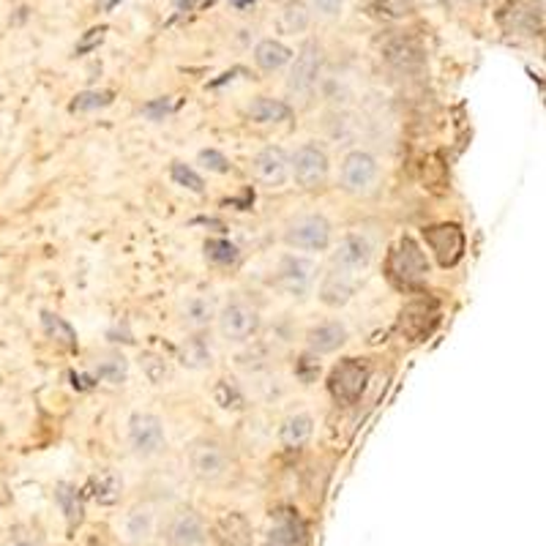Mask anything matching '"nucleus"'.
<instances>
[{
  "mask_svg": "<svg viewBox=\"0 0 546 546\" xmlns=\"http://www.w3.org/2000/svg\"><path fill=\"white\" fill-rule=\"evenodd\" d=\"M290 60H293L290 47L282 44V41H277V39H262V41L254 47V63H257V68H262V71H279V68H285Z\"/></svg>",
  "mask_w": 546,
  "mask_h": 546,
  "instance_id": "nucleus-22",
  "label": "nucleus"
},
{
  "mask_svg": "<svg viewBox=\"0 0 546 546\" xmlns=\"http://www.w3.org/2000/svg\"><path fill=\"white\" fill-rule=\"evenodd\" d=\"M205 259L214 265H235L241 259V251L230 241H208L205 243Z\"/></svg>",
  "mask_w": 546,
  "mask_h": 546,
  "instance_id": "nucleus-31",
  "label": "nucleus"
},
{
  "mask_svg": "<svg viewBox=\"0 0 546 546\" xmlns=\"http://www.w3.org/2000/svg\"><path fill=\"white\" fill-rule=\"evenodd\" d=\"M105 33H107V28H94V31H87V36L77 44V52H87L90 47H96V44L105 39Z\"/></svg>",
  "mask_w": 546,
  "mask_h": 546,
  "instance_id": "nucleus-42",
  "label": "nucleus"
},
{
  "mask_svg": "<svg viewBox=\"0 0 546 546\" xmlns=\"http://www.w3.org/2000/svg\"><path fill=\"white\" fill-rule=\"evenodd\" d=\"M372 254H375V249L367 235L350 232L331 251V265L341 273H350V277H360V273L372 265Z\"/></svg>",
  "mask_w": 546,
  "mask_h": 546,
  "instance_id": "nucleus-10",
  "label": "nucleus"
},
{
  "mask_svg": "<svg viewBox=\"0 0 546 546\" xmlns=\"http://www.w3.org/2000/svg\"><path fill=\"white\" fill-rule=\"evenodd\" d=\"M55 500H58V505L63 508V514H66V519H68L71 524H77V522L82 519V503H79V495H77L68 484H60V487L55 489Z\"/></svg>",
  "mask_w": 546,
  "mask_h": 546,
  "instance_id": "nucleus-36",
  "label": "nucleus"
},
{
  "mask_svg": "<svg viewBox=\"0 0 546 546\" xmlns=\"http://www.w3.org/2000/svg\"><path fill=\"white\" fill-rule=\"evenodd\" d=\"M208 524L195 511H177L167 524V543L169 546H205Z\"/></svg>",
  "mask_w": 546,
  "mask_h": 546,
  "instance_id": "nucleus-15",
  "label": "nucleus"
},
{
  "mask_svg": "<svg viewBox=\"0 0 546 546\" xmlns=\"http://www.w3.org/2000/svg\"><path fill=\"white\" fill-rule=\"evenodd\" d=\"M216 535L224 546H246L251 541V530H249V522L241 516V514H230L219 522L216 527Z\"/></svg>",
  "mask_w": 546,
  "mask_h": 546,
  "instance_id": "nucleus-26",
  "label": "nucleus"
},
{
  "mask_svg": "<svg viewBox=\"0 0 546 546\" xmlns=\"http://www.w3.org/2000/svg\"><path fill=\"white\" fill-rule=\"evenodd\" d=\"M216 325L224 341L230 344H243L249 341L257 328H259V312L249 304V301H230L224 304V309L216 312Z\"/></svg>",
  "mask_w": 546,
  "mask_h": 546,
  "instance_id": "nucleus-8",
  "label": "nucleus"
},
{
  "mask_svg": "<svg viewBox=\"0 0 546 546\" xmlns=\"http://www.w3.org/2000/svg\"><path fill=\"white\" fill-rule=\"evenodd\" d=\"M268 546H309V527L290 511L277 514V522L268 532Z\"/></svg>",
  "mask_w": 546,
  "mask_h": 546,
  "instance_id": "nucleus-18",
  "label": "nucleus"
},
{
  "mask_svg": "<svg viewBox=\"0 0 546 546\" xmlns=\"http://www.w3.org/2000/svg\"><path fill=\"white\" fill-rule=\"evenodd\" d=\"M505 33L538 36L543 31V0H508L500 12Z\"/></svg>",
  "mask_w": 546,
  "mask_h": 546,
  "instance_id": "nucleus-11",
  "label": "nucleus"
},
{
  "mask_svg": "<svg viewBox=\"0 0 546 546\" xmlns=\"http://www.w3.org/2000/svg\"><path fill=\"white\" fill-rule=\"evenodd\" d=\"M113 105V94L110 90H82L79 96H74L71 102V113H94V110H102V107H110Z\"/></svg>",
  "mask_w": 546,
  "mask_h": 546,
  "instance_id": "nucleus-30",
  "label": "nucleus"
},
{
  "mask_svg": "<svg viewBox=\"0 0 546 546\" xmlns=\"http://www.w3.org/2000/svg\"><path fill=\"white\" fill-rule=\"evenodd\" d=\"M175 113V102L172 99H153V102H148L145 107H142V115L148 118V121H164V118H169Z\"/></svg>",
  "mask_w": 546,
  "mask_h": 546,
  "instance_id": "nucleus-37",
  "label": "nucleus"
},
{
  "mask_svg": "<svg viewBox=\"0 0 546 546\" xmlns=\"http://www.w3.org/2000/svg\"><path fill=\"white\" fill-rule=\"evenodd\" d=\"M339 184L347 195H355V197H367L378 189L380 184V161L375 153L363 150V148H355L350 150L344 159H341V167H339Z\"/></svg>",
  "mask_w": 546,
  "mask_h": 546,
  "instance_id": "nucleus-1",
  "label": "nucleus"
},
{
  "mask_svg": "<svg viewBox=\"0 0 546 546\" xmlns=\"http://www.w3.org/2000/svg\"><path fill=\"white\" fill-rule=\"evenodd\" d=\"M216 298L214 296H192L184 309H180V317H184V325L192 328V331H205L211 323H216Z\"/></svg>",
  "mask_w": 546,
  "mask_h": 546,
  "instance_id": "nucleus-21",
  "label": "nucleus"
},
{
  "mask_svg": "<svg viewBox=\"0 0 546 546\" xmlns=\"http://www.w3.org/2000/svg\"><path fill=\"white\" fill-rule=\"evenodd\" d=\"M216 399H219V405L227 407V410H230V407H241V402H243L241 394H238V388H235L232 383H227V380L219 383V388H216Z\"/></svg>",
  "mask_w": 546,
  "mask_h": 546,
  "instance_id": "nucleus-39",
  "label": "nucleus"
},
{
  "mask_svg": "<svg viewBox=\"0 0 546 546\" xmlns=\"http://www.w3.org/2000/svg\"><path fill=\"white\" fill-rule=\"evenodd\" d=\"M189 468H192V473H195L200 481L214 484V481H219V478L227 476L230 460H227V453H224L222 445L208 442V440H200V442H195L192 450H189Z\"/></svg>",
  "mask_w": 546,
  "mask_h": 546,
  "instance_id": "nucleus-12",
  "label": "nucleus"
},
{
  "mask_svg": "<svg viewBox=\"0 0 546 546\" xmlns=\"http://www.w3.org/2000/svg\"><path fill=\"white\" fill-rule=\"evenodd\" d=\"M195 4H197V0H177V9H184V6H187V9H192Z\"/></svg>",
  "mask_w": 546,
  "mask_h": 546,
  "instance_id": "nucleus-44",
  "label": "nucleus"
},
{
  "mask_svg": "<svg viewBox=\"0 0 546 546\" xmlns=\"http://www.w3.org/2000/svg\"><path fill=\"white\" fill-rule=\"evenodd\" d=\"M285 243L296 251H325L331 246V222L320 214H304L285 227Z\"/></svg>",
  "mask_w": 546,
  "mask_h": 546,
  "instance_id": "nucleus-7",
  "label": "nucleus"
},
{
  "mask_svg": "<svg viewBox=\"0 0 546 546\" xmlns=\"http://www.w3.org/2000/svg\"><path fill=\"white\" fill-rule=\"evenodd\" d=\"M169 177L175 180L177 187H184L187 192H195V195H203V192H205L203 175H200L197 169H192L189 164H184V161H175V164L169 167Z\"/></svg>",
  "mask_w": 546,
  "mask_h": 546,
  "instance_id": "nucleus-29",
  "label": "nucleus"
},
{
  "mask_svg": "<svg viewBox=\"0 0 546 546\" xmlns=\"http://www.w3.org/2000/svg\"><path fill=\"white\" fill-rule=\"evenodd\" d=\"M367 6H369V12L378 14V17L399 20V17L410 14L413 0H367Z\"/></svg>",
  "mask_w": 546,
  "mask_h": 546,
  "instance_id": "nucleus-34",
  "label": "nucleus"
},
{
  "mask_svg": "<svg viewBox=\"0 0 546 546\" xmlns=\"http://www.w3.org/2000/svg\"><path fill=\"white\" fill-rule=\"evenodd\" d=\"M126 437H129V448L134 457L140 460H153L164 450L167 445V429L164 421L153 413H132L129 423H126Z\"/></svg>",
  "mask_w": 546,
  "mask_h": 546,
  "instance_id": "nucleus-3",
  "label": "nucleus"
},
{
  "mask_svg": "<svg viewBox=\"0 0 546 546\" xmlns=\"http://www.w3.org/2000/svg\"><path fill=\"white\" fill-rule=\"evenodd\" d=\"M290 105H285L282 99H270V96H257L249 105V118L254 123H282L290 118Z\"/></svg>",
  "mask_w": 546,
  "mask_h": 546,
  "instance_id": "nucleus-25",
  "label": "nucleus"
},
{
  "mask_svg": "<svg viewBox=\"0 0 546 546\" xmlns=\"http://www.w3.org/2000/svg\"><path fill=\"white\" fill-rule=\"evenodd\" d=\"M352 290H355V277H350V273H341V270L333 268L331 273H325V277H323L317 296H320V301L325 306L336 309V306H344L350 301Z\"/></svg>",
  "mask_w": 546,
  "mask_h": 546,
  "instance_id": "nucleus-20",
  "label": "nucleus"
},
{
  "mask_svg": "<svg viewBox=\"0 0 546 546\" xmlns=\"http://www.w3.org/2000/svg\"><path fill=\"white\" fill-rule=\"evenodd\" d=\"M312 4L323 17H336L344 6V0H312Z\"/></svg>",
  "mask_w": 546,
  "mask_h": 546,
  "instance_id": "nucleus-41",
  "label": "nucleus"
},
{
  "mask_svg": "<svg viewBox=\"0 0 546 546\" xmlns=\"http://www.w3.org/2000/svg\"><path fill=\"white\" fill-rule=\"evenodd\" d=\"M156 535V508L150 503L134 505L123 519V541L129 546H145Z\"/></svg>",
  "mask_w": 546,
  "mask_h": 546,
  "instance_id": "nucleus-17",
  "label": "nucleus"
},
{
  "mask_svg": "<svg viewBox=\"0 0 546 546\" xmlns=\"http://www.w3.org/2000/svg\"><path fill=\"white\" fill-rule=\"evenodd\" d=\"M90 489H94V497L99 500V503H115L118 500V492H121V481H118V476L115 473H110V470H105L99 478H94L90 481Z\"/></svg>",
  "mask_w": 546,
  "mask_h": 546,
  "instance_id": "nucleus-32",
  "label": "nucleus"
},
{
  "mask_svg": "<svg viewBox=\"0 0 546 546\" xmlns=\"http://www.w3.org/2000/svg\"><path fill=\"white\" fill-rule=\"evenodd\" d=\"M347 325L339 323V320H328V323H320L314 328H309L306 333V347L314 352V355H331L336 350L344 347L347 341Z\"/></svg>",
  "mask_w": 546,
  "mask_h": 546,
  "instance_id": "nucleus-19",
  "label": "nucleus"
},
{
  "mask_svg": "<svg viewBox=\"0 0 546 546\" xmlns=\"http://www.w3.org/2000/svg\"><path fill=\"white\" fill-rule=\"evenodd\" d=\"M200 164H203L208 172H219V175L230 172V161L224 159V153H219V150H214V148L200 150Z\"/></svg>",
  "mask_w": 546,
  "mask_h": 546,
  "instance_id": "nucleus-38",
  "label": "nucleus"
},
{
  "mask_svg": "<svg viewBox=\"0 0 546 546\" xmlns=\"http://www.w3.org/2000/svg\"><path fill=\"white\" fill-rule=\"evenodd\" d=\"M383 58L394 71H402V74H418L426 66V55H423L421 44L413 41V39L388 41L386 50H383Z\"/></svg>",
  "mask_w": 546,
  "mask_h": 546,
  "instance_id": "nucleus-16",
  "label": "nucleus"
},
{
  "mask_svg": "<svg viewBox=\"0 0 546 546\" xmlns=\"http://www.w3.org/2000/svg\"><path fill=\"white\" fill-rule=\"evenodd\" d=\"M423 238L429 243V249L434 251L437 262L442 268H450L462 259V251H465V235L457 224H437V227H429L423 230Z\"/></svg>",
  "mask_w": 546,
  "mask_h": 546,
  "instance_id": "nucleus-14",
  "label": "nucleus"
},
{
  "mask_svg": "<svg viewBox=\"0 0 546 546\" xmlns=\"http://www.w3.org/2000/svg\"><path fill=\"white\" fill-rule=\"evenodd\" d=\"M41 325H44V333H47L50 339H55V341L63 344L66 350H77V333H74V328H71L63 317H58V314H52V312H44V314H41Z\"/></svg>",
  "mask_w": 546,
  "mask_h": 546,
  "instance_id": "nucleus-28",
  "label": "nucleus"
},
{
  "mask_svg": "<svg viewBox=\"0 0 546 546\" xmlns=\"http://www.w3.org/2000/svg\"><path fill=\"white\" fill-rule=\"evenodd\" d=\"M331 172L328 153L317 142H304L293 156H290V177L306 192L320 189Z\"/></svg>",
  "mask_w": 546,
  "mask_h": 546,
  "instance_id": "nucleus-4",
  "label": "nucleus"
},
{
  "mask_svg": "<svg viewBox=\"0 0 546 546\" xmlns=\"http://www.w3.org/2000/svg\"><path fill=\"white\" fill-rule=\"evenodd\" d=\"M388 277L399 285V287H421L429 279V259L426 251L418 246V241L413 238H402L388 257Z\"/></svg>",
  "mask_w": 546,
  "mask_h": 546,
  "instance_id": "nucleus-2",
  "label": "nucleus"
},
{
  "mask_svg": "<svg viewBox=\"0 0 546 546\" xmlns=\"http://www.w3.org/2000/svg\"><path fill=\"white\" fill-rule=\"evenodd\" d=\"M323 66H325V55H323V47L309 41L301 47V52L296 55L293 66H290V74H287V90L301 99L312 96L314 87L320 85L323 79Z\"/></svg>",
  "mask_w": 546,
  "mask_h": 546,
  "instance_id": "nucleus-5",
  "label": "nucleus"
},
{
  "mask_svg": "<svg viewBox=\"0 0 546 546\" xmlns=\"http://www.w3.org/2000/svg\"><path fill=\"white\" fill-rule=\"evenodd\" d=\"M369 367L358 358H347L341 363H336L331 378H328V391L336 402L341 405H352L363 396L367 391V383H369Z\"/></svg>",
  "mask_w": 546,
  "mask_h": 546,
  "instance_id": "nucleus-6",
  "label": "nucleus"
},
{
  "mask_svg": "<svg viewBox=\"0 0 546 546\" xmlns=\"http://www.w3.org/2000/svg\"><path fill=\"white\" fill-rule=\"evenodd\" d=\"M235 6H249V4H254V0H232Z\"/></svg>",
  "mask_w": 546,
  "mask_h": 546,
  "instance_id": "nucleus-45",
  "label": "nucleus"
},
{
  "mask_svg": "<svg viewBox=\"0 0 546 546\" xmlns=\"http://www.w3.org/2000/svg\"><path fill=\"white\" fill-rule=\"evenodd\" d=\"M129 375V363L123 355H105L94 363V378L96 380H105V383H113V386H121Z\"/></svg>",
  "mask_w": 546,
  "mask_h": 546,
  "instance_id": "nucleus-27",
  "label": "nucleus"
},
{
  "mask_svg": "<svg viewBox=\"0 0 546 546\" xmlns=\"http://www.w3.org/2000/svg\"><path fill=\"white\" fill-rule=\"evenodd\" d=\"M251 167H254V177L268 189H282L290 180V156L277 145L262 148L254 156Z\"/></svg>",
  "mask_w": 546,
  "mask_h": 546,
  "instance_id": "nucleus-13",
  "label": "nucleus"
},
{
  "mask_svg": "<svg viewBox=\"0 0 546 546\" xmlns=\"http://www.w3.org/2000/svg\"><path fill=\"white\" fill-rule=\"evenodd\" d=\"M115 4H118V0H99V6H102L105 12H110V9H113Z\"/></svg>",
  "mask_w": 546,
  "mask_h": 546,
  "instance_id": "nucleus-43",
  "label": "nucleus"
},
{
  "mask_svg": "<svg viewBox=\"0 0 546 546\" xmlns=\"http://www.w3.org/2000/svg\"><path fill=\"white\" fill-rule=\"evenodd\" d=\"M4 546H44L41 535H36L33 530H17L14 535L6 538Z\"/></svg>",
  "mask_w": 546,
  "mask_h": 546,
  "instance_id": "nucleus-40",
  "label": "nucleus"
},
{
  "mask_svg": "<svg viewBox=\"0 0 546 546\" xmlns=\"http://www.w3.org/2000/svg\"><path fill=\"white\" fill-rule=\"evenodd\" d=\"M282 28L287 33H304L309 28V12H306V6L301 4V0L285 6V12H282Z\"/></svg>",
  "mask_w": 546,
  "mask_h": 546,
  "instance_id": "nucleus-33",
  "label": "nucleus"
},
{
  "mask_svg": "<svg viewBox=\"0 0 546 546\" xmlns=\"http://www.w3.org/2000/svg\"><path fill=\"white\" fill-rule=\"evenodd\" d=\"M177 360H180V367L197 372V369H205L214 363V350L203 336H192L177 347Z\"/></svg>",
  "mask_w": 546,
  "mask_h": 546,
  "instance_id": "nucleus-24",
  "label": "nucleus"
},
{
  "mask_svg": "<svg viewBox=\"0 0 546 546\" xmlns=\"http://www.w3.org/2000/svg\"><path fill=\"white\" fill-rule=\"evenodd\" d=\"M314 432V418L309 413H293L285 418L282 429H279V440L285 448H304L309 442Z\"/></svg>",
  "mask_w": 546,
  "mask_h": 546,
  "instance_id": "nucleus-23",
  "label": "nucleus"
},
{
  "mask_svg": "<svg viewBox=\"0 0 546 546\" xmlns=\"http://www.w3.org/2000/svg\"><path fill=\"white\" fill-rule=\"evenodd\" d=\"M140 369L145 372V378L153 383V386H161L167 378H169V367L161 355H153V352H142L140 355Z\"/></svg>",
  "mask_w": 546,
  "mask_h": 546,
  "instance_id": "nucleus-35",
  "label": "nucleus"
},
{
  "mask_svg": "<svg viewBox=\"0 0 546 546\" xmlns=\"http://www.w3.org/2000/svg\"><path fill=\"white\" fill-rule=\"evenodd\" d=\"M317 282V262L304 254H285L277 268V285L290 298H306Z\"/></svg>",
  "mask_w": 546,
  "mask_h": 546,
  "instance_id": "nucleus-9",
  "label": "nucleus"
}]
</instances>
